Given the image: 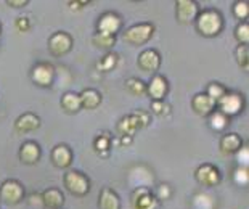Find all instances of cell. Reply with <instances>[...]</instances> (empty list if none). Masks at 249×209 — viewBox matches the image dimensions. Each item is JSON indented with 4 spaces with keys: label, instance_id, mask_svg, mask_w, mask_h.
<instances>
[{
    "label": "cell",
    "instance_id": "cell-1",
    "mask_svg": "<svg viewBox=\"0 0 249 209\" xmlns=\"http://www.w3.org/2000/svg\"><path fill=\"white\" fill-rule=\"evenodd\" d=\"M195 28L199 36L215 37L224 29V16L215 8L199 10V13L195 19Z\"/></svg>",
    "mask_w": 249,
    "mask_h": 209
},
{
    "label": "cell",
    "instance_id": "cell-2",
    "mask_svg": "<svg viewBox=\"0 0 249 209\" xmlns=\"http://www.w3.org/2000/svg\"><path fill=\"white\" fill-rule=\"evenodd\" d=\"M155 24L151 23H139L134 24L130 28H127L123 32V40L125 44H129L132 47H140L145 45L146 42L151 40V37L155 36Z\"/></svg>",
    "mask_w": 249,
    "mask_h": 209
},
{
    "label": "cell",
    "instance_id": "cell-3",
    "mask_svg": "<svg viewBox=\"0 0 249 209\" xmlns=\"http://www.w3.org/2000/svg\"><path fill=\"white\" fill-rule=\"evenodd\" d=\"M63 185L74 196H86L90 191V179L81 171H68L63 175Z\"/></svg>",
    "mask_w": 249,
    "mask_h": 209
},
{
    "label": "cell",
    "instance_id": "cell-4",
    "mask_svg": "<svg viewBox=\"0 0 249 209\" xmlns=\"http://www.w3.org/2000/svg\"><path fill=\"white\" fill-rule=\"evenodd\" d=\"M24 195H26L24 187L18 180L7 179L0 184V201H2L3 205H8V206L19 205V203L24 200Z\"/></svg>",
    "mask_w": 249,
    "mask_h": 209
},
{
    "label": "cell",
    "instance_id": "cell-5",
    "mask_svg": "<svg viewBox=\"0 0 249 209\" xmlns=\"http://www.w3.org/2000/svg\"><path fill=\"white\" fill-rule=\"evenodd\" d=\"M217 106H219V111L222 114H225L227 117L238 116L245 108V96L240 92H229L227 90V94L217 101Z\"/></svg>",
    "mask_w": 249,
    "mask_h": 209
},
{
    "label": "cell",
    "instance_id": "cell-6",
    "mask_svg": "<svg viewBox=\"0 0 249 209\" xmlns=\"http://www.w3.org/2000/svg\"><path fill=\"white\" fill-rule=\"evenodd\" d=\"M195 179L199 185L206 187V189H213V187H217L220 184L222 175H220V171L217 169L214 164L204 163L196 168Z\"/></svg>",
    "mask_w": 249,
    "mask_h": 209
},
{
    "label": "cell",
    "instance_id": "cell-7",
    "mask_svg": "<svg viewBox=\"0 0 249 209\" xmlns=\"http://www.w3.org/2000/svg\"><path fill=\"white\" fill-rule=\"evenodd\" d=\"M130 205L134 209H158L160 201L153 195V191L148 187L142 185L132 191L130 195Z\"/></svg>",
    "mask_w": 249,
    "mask_h": 209
},
{
    "label": "cell",
    "instance_id": "cell-8",
    "mask_svg": "<svg viewBox=\"0 0 249 209\" xmlns=\"http://www.w3.org/2000/svg\"><path fill=\"white\" fill-rule=\"evenodd\" d=\"M72 48V37L65 31H58L49 37V52L55 58L68 55Z\"/></svg>",
    "mask_w": 249,
    "mask_h": 209
},
{
    "label": "cell",
    "instance_id": "cell-9",
    "mask_svg": "<svg viewBox=\"0 0 249 209\" xmlns=\"http://www.w3.org/2000/svg\"><path fill=\"white\" fill-rule=\"evenodd\" d=\"M199 13V5L195 0H177L176 18L180 24H193Z\"/></svg>",
    "mask_w": 249,
    "mask_h": 209
},
{
    "label": "cell",
    "instance_id": "cell-10",
    "mask_svg": "<svg viewBox=\"0 0 249 209\" xmlns=\"http://www.w3.org/2000/svg\"><path fill=\"white\" fill-rule=\"evenodd\" d=\"M31 80L39 87H50L55 80V66L50 63H37L31 71Z\"/></svg>",
    "mask_w": 249,
    "mask_h": 209
},
{
    "label": "cell",
    "instance_id": "cell-11",
    "mask_svg": "<svg viewBox=\"0 0 249 209\" xmlns=\"http://www.w3.org/2000/svg\"><path fill=\"white\" fill-rule=\"evenodd\" d=\"M123 28V18L114 13V12H107L103 13L98 18L97 23V32H102V34H108V36H114Z\"/></svg>",
    "mask_w": 249,
    "mask_h": 209
},
{
    "label": "cell",
    "instance_id": "cell-12",
    "mask_svg": "<svg viewBox=\"0 0 249 209\" xmlns=\"http://www.w3.org/2000/svg\"><path fill=\"white\" fill-rule=\"evenodd\" d=\"M137 66H139L143 73H156L161 66V55L153 48H146L143 50L139 58H137Z\"/></svg>",
    "mask_w": 249,
    "mask_h": 209
},
{
    "label": "cell",
    "instance_id": "cell-13",
    "mask_svg": "<svg viewBox=\"0 0 249 209\" xmlns=\"http://www.w3.org/2000/svg\"><path fill=\"white\" fill-rule=\"evenodd\" d=\"M169 92V82L167 79L161 76V74H155L150 82L146 84V95L150 96L151 101L164 100V96Z\"/></svg>",
    "mask_w": 249,
    "mask_h": 209
},
{
    "label": "cell",
    "instance_id": "cell-14",
    "mask_svg": "<svg viewBox=\"0 0 249 209\" xmlns=\"http://www.w3.org/2000/svg\"><path fill=\"white\" fill-rule=\"evenodd\" d=\"M72 150L68 147L65 143H60L52 150V154H50V159H52V164L55 166L58 169H68L70 166L72 164Z\"/></svg>",
    "mask_w": 249,
    "mask_h": 209
},
{
    "label": "cell",
    "instance_id": "cell-15",
    "mask_svg": "<svg viewBox=\"0 0 249 209\" xmlns=\"http://www.w3.org/2000/svg\"><path fill=\"white\" fill-rule=\"evenodd\" d=\"M40 145L34 142V140H26L23 145L19 147V152H18V158L23 164H28V166H33L36 163H39L40 159Z\"/></svg>",
    "mask_w": 249,
    "mask_h": 209
},
{
    "label": "cell",
    "instance_id": "cell-16",
    "mask_svg": "<svg viewBox=\"0 0 249 209\" xmlns=\"http://www.w3.org/2000/svg\"><path fill=\"white\" fill-rule=\"evenodd\" d=\"M215 108H217V103H215L213 98H209V96L206 95L204 92L203 94H196L193 96V100H192V110L198 116H201V117H209L215 111Z\"/></svg>",
    "mask_w": 249,
    "mask_h": 209
},
{
    "label": "cell",
    "instance_id": "cell-17",
    "mask_svg": "<svg viewBox=\"0 0 249 209\" xmlns=\"http://www.w3.org/2000/svg\"><path fill=\"white\" fill-rule=\"evenodd\" d=\"M40 127V117L34 113H24L15 121V131L18 133H29Z\"/></svg>",
    "mask_w": 249,
    "mask_h": 209
},
{
    "label": "cell",
    "instance_id": "cell-18",
    "mask_svg": "<svg viewBox=\"0 0 249 209\" xmlns=\"http://www.w3.org/2000/svg\"><path fill=\"white\" fill-rule=\"evenodd\" d=\"M243 147V138L238 135L236 132H229V133H224L220 137V142H219V148L220 152L230 156V154H235L238 150Z\"/></svg>",
    "mask_w": 249,
    "mask_h": 209
},
{
    "label": "cell",
    "instance_id": "cell-19",
    "mask_svg": "<svg viewBox=\"0 0 249 209\" xmlns=\"http://www.w3.org/2000/svg\"><path fill=\"white\" fill-rule=\"evenodd\" d=\"M98 209H121V198L114 190L105 189L98 193Z\"/></svg>",
    "mask_w": 249,
    "mask_h": 209
},
{
    "label": "cell",
    "instance_id": "cell-20",
    "mask_svg": "<svg viewBox=\"0 0 249 209\" xmlns=\"http://www.w3.org/2000/svg\"><path fill=\"white\" fill-rule=\"evenodd\" d=\"M40 201L47 209H61L65 206V195L58 189H47L40 195Z\"/></svg>",
    "mask_w": 249,
    "mask_h": 209
},
{
    "label": "cell",
    "instance_id": "cell-21",
    "mask_svg": "<svg viewBox=\"0 0 249 209\" xmlns=\"http://www.w3.org/2000/svg\"><path fill=\"white\" fill-rule=\"evenodd\" d=\"M79 100H81V108L84 110H97L102 105V94L95 89H84L79 94Z\"/></svg>",
    "mask_w": 249,
    "mask_h": 209
},
{
    "label": "cell",
    "instance_id": "cell-22",
    "mask_svg": "<svg viewBox=\"0 0 249 209\" xmlns=\"http://www.w3.org/2000/svg\"><path fill=\"white\" fill-rule=\"evenodd\" d=\"M116 129H118V132L121 133V137H124V135L132 137L137 131H140L142 127L139 124V121L135 119L134 114H127V116H124L123 119L118 122Z\"/></svg>",
    "mask_w": 249,
    "mask_h": 209
},
{
    "label": "cell",
    "instance_id": "cell-23",
    "mask_svg": "<svg viewBox=\"0 0 249 209\" xmlns=\"http://www.w3.org/2000/svg\"><path fill=\"white\" fill-rule=\"evenodd\" d=\"M60 105H61V108L66 113H70V114H74V113L82 110L81 108V100H79V94H76V92L63 94L61 100H60Z\"/></svg>",
    "mask_w": 249,
    "mask_h": 209
},
{
    "label": "cell",
    "instance_id": "cell-24",
    "mask_svg": "<svg viewBox=\"0 0 249 209\" xmlns=\"http://www.w3.org/2000/svg\"><path fill=\"white\" fill-rule=\"evenodd\" d=\"M92 44L98 48H105V50H111L116 45V37L114 36H108V34H102V32H95L92 37Z\"/></svg>",
    "mask_w": 249,
    "mask_h": 209
},
{
    "label": "cell",
    "instance_id": "cell-25",
    "mask_svg": "<svg viewBox=\"0 0 249 209\" xmlns=\"http://www.w3.org/2000/svg\"><path fill=\"white\" fill-rule=\"evenodd\" d=\"M193 208L195 209H215L214 196L208 193H196L193 196Z\"/></svg>",
    "mask_w": 249,
    "mask_h": 209
},
{
    "label": "cell",
    "instance_id": "cell-26",
    "mask_svg": "<svg viewBox=\"0 0 249 209\" xmlns=\"http://www.w3.org/2000/svg\"><path fill=\"white\" fill-rule=\"evenodd\" d=\"M109 147H111V137L108 132H103L95 138L93 142V148L100 156H107L108 152H109Z\"/></svg>",
    "mask_w": 249,
    "mask_h": 209
},
{
    "label": "cell",
    "instance_id": "cell-27",
    "mask_svg": "<svg viewBox=\"0 0 249 209\" xmlns=\"http://www.w3.org/2000/svg\"><path fill=\"white\" fill-rule=\"evenodd\" d=\"M229 121H230V117L222 114L219 110H215L213 114L209 116V126L217 132H222L224 129H227V126H229Z\"/></svg>",
    "mask_w": 249,
    "mask_h": 209
},
{
    "label": "cell",
    "instance_id": "cell-28",
    "mask_svg": "<svg viewBox=\"0 0 249 209\" xmlns=\"http://www.w3.org/2000/svg\"><path fill=\"white\" fill-rule=\"evenodd\" d=\"M119 61V57L118 53H113V52H108L107 55H105L102 60L97 63V69L102 73H109L111 69H113L116 64Z\"/></svg>",
    "mask_w": 249,
    "mask_h": 209
},
{
    "label": "cell",
    "instance_id": "cell-29",
    "mask_svg": "<svg viewBox=\"0 0 249 209\" xmlns=\"http://www.w3.org/2000/svg\"><path fill=\"white\" fill-rule=\"evenodd\" d=\"M125 89L127 92L135 95V96H140L143 94H146V84L143 82L142 79H137V77H130L125 80Z\"/></svg>",
    "mask_w": 249,
    "mask_h": 209
},
{
    "label": "cell",
    "instance_id": "cell-30",
    "mask_svg": "<svg viewBox=\"0 0 249 209\" xmlns=\"http://www.w3.org/2000/svg\"><path fill=\"white\" fill-rule=\"evenodd\" d=\"M231 12H233V16H235L236 19H240V23H243L249 16V3L245 2V0H238V2L233 3Z\"/></svg>",
    "mask_w": 249,
    "mask_h": 209
},
{
    "label": "cell",
    "instance_id": "cell-31",
    "mask_svg": "<svg viewBox=\"0 0 249 209\" xmlns=\"http://www.w3.org/2000/svg\"><path fill=\"white\" fill-rule=\"evenodd\" d=\"M206 95L209 96V98H213L215 103L219 101L222 96H224L225 94H227V89H225V85H222V84H219V82H211L209 85H208V89H206V92H204Z\"/></svg>",
    "mask_w": 249,
    "mask_h": 209
},
{
    "label": "cell",
    "instance_id": "cell-32",
    "mask_svg": "<svg viewBox=\"0 0 249 209\" xmlns=\"http://www.w3.org/2000/svg\"><path fill=\"white\" fill-rule=\"evenodd\" d=\"M235 39L238 40V44L240 45L249 44V24L246 23V21L238 23V26L235 28Z\"/></svg>",
    "mask_w": 249,
    "mask_h": 209
},
{
    "label": "cell",
    "instance_id": "cell-33",
    "mask_svg": "<svg viewBox=\"0 0 249 209\" xmlns=\"http://www.w3.org/2000/svg\"><path fill=\"white\" fill-rule=\"evenodd\" d=\"M235 58L238 66L243 69L249 68V47L248 45H238L235 50Z\"/></svg>",
    "mask_w": 249,
    "mask_h": 209
},
{
    "label": "cell",
    "instance_id": "cell-34",
    "mask_svg": "<svg viewBox=\"0 0 249 209\" xmlns=\"http://www.w3.org/2000/svg\"><path fill=\"white\" fill-rule=\"evenodd\" d=\"M233 182L240 187H248L249 184V169L243 166H236L233 171Z\"/></svg>",
    "mask_w": 249,
    "mask_h": 209
},
{
    "label": "cell",
    "instance_id": "cell-35",
    "mask_svg": "<svg viewBox=\"0 0 249 209\" xmlns=\"http://www.w3.org/2000/svg\"><path fill=\"white\" fill-rule=\"evenodd\" d=\"M151 111L155 113L156 116H167L169 113H171V105L166 103L164 100L151 101Z\"/></svg>",
    "mask_w": 249,
    "mask_h": 209
},
{
    "label": "cell",
    "instance_id": "cell-36",
    "mask_svg": "<svg viewBox=\"0 0 249 209\" xmlns=\"http://www.w3.org/2000/svg\"><path fill=\"white\" fill-rule=\"evenodd\" d=\"M235 154H236L238 166L248 168V163H249V147H248V143H243V147L238 150Z\"/></svg>",
    "mask_w": 249,
    "mask_h": 209
},
{
    "label": "cell",
    "instance_id": "cell-37",
    "mask_svg": "<svg viewBox=\"0 0 249 209\" xmlns=\"http://www.w3.org/2000/svg\"><path fill=\"white\" fill-rule=\"evenodd\" d=\"M153 195L156 196V200L158 201H164V200H169L172 195V190H171V185H167V184H161V185H158V189L156 191L153 193Z\"/></svg>",
    "mask_w": 249,
    "mask_h": 209
},
{
    "label": "cell",
    "instance_id": "cell-38",
    "mask_svg": "<svg viewBox=\"0 0 249 209\" xmlns=\"http://www.w3.org/2000/svg\"><path fill=\"white\" fill-rule=\"evenodd\" d=\"M132 114L135 116V119L139 121V124L140 127H146L148 124H150V121H151V116H150V113H146V111H143V110H135Z\"/></svg>",
    "mask_w": 249,
    "mask_h": 209
},
{
    "label": "cell",
    "instance_id": "cell-39",
    "mask_svg": "<svg viewBox=\"0 0 249 209\" xmlns=\"http://www.w3.org/2000/svg\"><path fill=\"white\" fill-rule=\"evenodd\" d=\"M15 28H17L19 32H28L31 29V23H29V18L28 16H19L15 21Z\"/></svg>",
    "mask_w": 249,
    "mask_h": 209
},
{
    "label": "cell",
    "instance_id": "cell-40",
    "mask_svg": "<svg viewBox=\"0 0 249 209\" xmlns=\"http://www.w3.org/2000/svg\"><path fill=\"white\" fill-rule=\"evenodd\" d=\"M5 3H7L8 7H12V8H21V7H26L29 2H28V0H7Z\"/></svg>",
    "mask_w": 249,
    "mask_h": 209
},
{
    "label": "cell",
    "instance_id": "cell-41",
    "mask_svg": "<svg viewBox=\"0 0 249 209\" xmlns=\"http://www.w3.org/2000/svg\"><path fill=\"white\" fill-rule=\"evenodd\" d=\"M71 10H79L82 8V5H89V2H68Z\"/></svg>",
    "mask_w": 249,
    "mask_h": 209
},
{
    "label": "cell",
    "instance_id": "cell-42",
    "mask_svg": "<svg viewBox=\"0 0 249 209\" xmlns=\"http://www.w3.org/2000/svg\"><path fill=\"white\" fill-rule=\"evenodd\" d=\"M130 143H132V137L129 135L121 137V145H123V147H127V145H130Z\"/></svg>",
    "mask_w": 249,
    "mask_h": 209
},
{
    "label": "cell",
    "instance_id": "cell-43",
    "mask_svg": "<svg viewBox=\"0 0 249 209\" xmlns=\"http://www.w3.org/2000/svg\"><path fill=\"white\" fill-rule=\"evenodd\" d=\"M0 34H2V23H0Z\"/></svg>",
    "mask_w": 249,
    "mask_h": 209
}]
</instances>
